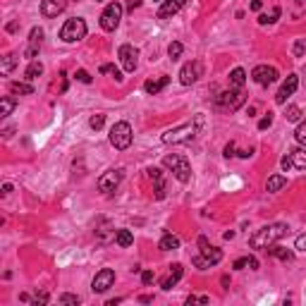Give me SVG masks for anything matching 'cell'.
<instances>
[{"label":"cell","instance_id":"obj_37","mask_svg":"<svg viewBox=\"0 0 306 306\" xmlns=\"http://www.w3.org/2000/svg\"><path fill=\"white\" fill-rule=\"evenodd\" d=\"M103 124H106V115H93L91 120H89V127H91V129H96V132H98Z\"/></svg>","mask_w":306,"mask_h":306},{"label":"cell","instance_id":"obj_10","mask_svg":"<svg viewBox=\"0 0 306 306\" xmlns=\"http://www.w3.org/2000/svg\"><path fill=\"white\" fill-rule=\"evenodd\" d=\"M113 282H115V270H113V268H103V270L96 273V278H93V282H91V290L96 294H103L113 287Z\"/></svg>","mask_w":306,"mask_h":306},{"label":"cell","instance_id":"obj_45","mask_svg":"<svg viewBox=\"0 0 306 306\" xmlns=\"http://www.w3.org/2000/svg\"><path fill=\"white\" fill-rule=\"evenodd\" d=\"M34 304H36V306H39V304H48V294H46V292L36 294V299H34Z\"/></svg>","mask_w":306,"mask_h":306},{"label":"cell","instance_id":"obj_31","mask_svg":"<svg viewBox=\"0 0 306 306\" xmlns=\"http://www.w3.org/2000/svg\"><path fill=\"white\" fill-rule=\"evenodd\" d=\"M24 74H27V79H29V81L36 79V77H41V74H43V65H41V62H36V60H31Z\"/></svg>","mask_w":306,"mask_h":306},{"label":"cell","instance_id":"obj_8","mask_svg":"<svg viewBox=\"0 0 306 306\" xmlns=\"http://www.w3.org/2000/svg\"><path fill=\"white\" fill-rule=\"evenodd\" d=\"M244 101H246V93H244V89H230V91H225V93H220V96H218V106L225 108V110H237Z\"/></svg>","mask_w":306,"mask_h":306},{"label":"cell","instance_id":"obj_36","mask_svg":"<svg viewBox=\"0 0 306 306\" xmlns=\"http://www.w3.org/2000/svg\"><path fill=\"white\" fill-rule=\"evenodd\" d=\"M292 53H294V58H304V53H306V39H297Z\"/></svg>","mask_w":306,"mask_h":306},{"label":"cell","instance_id":"obj_25","mask_svg":"<svg viewBox=\"0 0 306 306\" xmlns=\"http://www.w3.org/2000/svg\"><path fill=\"white\" fill-rule=\"evenodd\" d=\"M285 184H287V177H282V175H273V177H268L266 189L270 191V194H275V191H280Z\"/></svg>","mask_w":306,"mask_h":306},{"label":"cell","instance_id":"obj_27","mask_svg":"<svg viewBox=\"0 0 306 306\" xmlns=\"http://www.w3.org/2000/svg\"><path fill=\"white\" fill-rule=\"evenodd\" d=\"M115 242H118L120 246H132L134 235L129 232V230H118V232H115Z\"/></svg>","mask_w":306,"mask_h":306},{"label":"cell","instance_id":"obj_29","mask_svg":"<svg viewBox=\"0 0 306 306\" xmlns=\"http://www.w3.org/2000/svg\"><path fill=\"white\" fill-rule=\"evenodd\" d=\"M280 12H282L280 7H273V10H270V14H258V24H261V27H266V24H273V22H278Z\"/></svg>","mask_w":306,"mask_h":306},{"label":"cell","instance_id":"obj_52","mask_svg":"<svg viewBox=\"0 0 306 306\" xmlns=\"http://www.w3.org/2000/svg\"><path fill=\"white\" fill-rule=\"evenodd\" d=\"M139 302H141V304H151V302H153V297L144 294V297H139Z\"/></svg>","mask_w":306,"mask_h":306},{"label":"cell","instance_id":"obj_51","mask_svg":"<svg viewBox=\"0 0 306 306\" xmlns=\"http://www.w3.org/2000/svg\"><path fill=\"white\" fill-rule=\"evenodd\" d=\"M249 268H251V270H258V261H256L253 256H249Z\"/></svg>","mask_w":306,"mask_h":306},{"label":"cell","instance_id":"obj_53","mask_svg":"<svg viewBox=\"0 0 306 306\" xmlns=\"http://www.w3.org/2000/svg\"><path fill=\"white\" fill-rule=\"evenodd\" d=\"M7 31H17V22H10V24H7Z\"/></svg>","mask_w":306,"mask_h":306},{"label":"cell","instance_id":"obj_50","mask_svg":"<svg viewBox=\"0 0 306 306\" xmlns=\"http://www.w3.org/2000/svg\"><path fill=\"white\" fill-rule=\"evenodd\" d=\"M10 191H12V184H10V182H5V184H2V196H7Z\"/></svg>","mask_w":306,"mask_h":306},{"label":"cell","instance_id":"obj_22","mask_svg":"<svg viewBox=\"0 0 306 306\" xmlns=\"http://www.w3.org/2000/svg\"><path fill=\"white\" fill-rule=\"evenodd\" d=\"M158 249L160 251H173V249H180V237L173 235V232H165L158 242Z\"/></svg>","mask_w":306,"mask_h":306},{"label":"cell","instance_id":"obj_49","mask_svg":"<svg viewBox=\"0 0 306 306\" xmlns=\"http://www.w3.org/2000/svg\"><path fill=\"white\" fill-rule=\"evenodd\" d=\"M139 5H141V0H129V5H127V10H136V7H139Z\"/></svg>","mask_w":306,"mask_h":306},{"label":"cell","instance_id":"obj_44","mask_svg":"<svg viewBox=\"0 0 306 306\" xmlns=\"http://www.w3.org/2000/svg\"><path fill=\"white\" fill-rule=\"evenodd\" d=\"M153 278H156V275H153L151 270H144V273H141V282H144V285H151V282H153Z\"/></svg>","mask_w":306,"mask_h":306},{"label":"cell","instance_id":"obj_20","mask_svg":"<svg viewBox=\"0 0 306 306\" xmlns=\"http://www.w3.org/2000/svg\"><path fill=\"white\" fill-rule=\"evenodd\" d=\"M287 158L292 163V170H306V148H292L287 153Z\"/></svg>","mask_w":306,"mask_h":306},{"label":"cell","instance_id":"obj_24","mask_svg":"<svg viewBox=\"0 0 306 306\" xmlns=\"http://www.w3.org/2000/svg\"><path fill=\"white\" fill-rule=\"evenodd\" d=\"M266 251L270 253V256L280 258V261H285V263H287V261H292V258H294V253L290 251V249H285V246H278V244H270V246H268Z\"/></svg>","mask_w":306,"mask_h":306},{"label":"cell","instance_id":"obj_28","mask_svg":"<svg viewBox=\"0 0 306 306\" xmlns=\"http://www.w3.org/2000/svg\"><path fill=\"white\" fill-rule=\"evenodd\" d=\"M14 65H17L14 53H7L5 58H2V62H0V72H2V74H10V72L14 69Z\"/></svg>","mask_w":306,"mask_h":306},{"label":"cell","instance_id":"obj_33","mask_svg":"<svg viewBox=\"0 0 306 306\" xmlns=\"http://www.w3.org/2000/svg\"><path fill=\"white\" fill-rule=\"evenodd\" d=\"M182 51H184V46H182L180 41H173V43L168 46V55H170V60H180Z\"/></svg>","mask_w":306,"mask_h":306},{"label":"cell","instance_id":"obj_5","mask_svg":"<svg viewBox=\"0 0 306 306\" xmlns=\"http://www.w3.org/2000/svg\"><path fill=\"white\" fill-rule=\"evenodd\" d=\"M86 31H89L86 22H84L81 17H72V19H67L65 24H62V29H60V39L65 41V43H77V41H81L86 36Z\"/></svg>","mask_w":306,"mask_h":306},{"label":"cell","instance_id":"obj_21","mask_svg":"<svg viewBox=\"0 0 306 306\" xmlns=\"http://www.w3.org/2000/svg\"><path fill=\"white\" fill-rule=\"evenodd\" d=\"M168 84H170V77H165V74H163V77H158V79H148L146 84H144V91L151 93V96H156V93H160L165 86H168Z\"/></svg>","mask_w":306,"mask_h":306},{"label":"cell","instance_id":"obj_32","mask_svg":"<svg viewBox=\"0 0 306 306\" xmlns=\"http://www.w3.org/2000/svg\"><path fill=\"white\" fill-rule=\"evenodd\" d=\"M12 110H14V98H10V96L0 98V118H7Z\"/></svg>","mask_w":306,"mask_h":306},{"label":"cell","instance_id":"obj_23","mask_svg":"<svg viewBox=\"0 0 306 306\" xmlns=\"http://www.w3.org/2000/svg\"><path fill=\"white\" fill-rule=\"evenodd\" d=\"M244 81H246V72L242 67H235L230 72V89H244Z\"/></svg>","mask_w":306,"mask_h":306},{"label":"cell","instance_id":"obj_26","mask_svg":"<svg viewBox=\"0 0 306 306\" xmlns=\"http://www.w3.org/2000/svg\"><path fill=\"white\" fill-rule=\"evenodd\" d=\"M10 91H12L14 96H31V93H34V86H31V84H22V81H12V84H10Z\"/></svg>","mask_w":306,"mask_h":306},{"label":"cell","instance_id":"obj_4","mask_svg":"<svg viewBox=\"0 0 306 306\" xmlns=\"http://www.w3.org/2000/svg\"><path fill=\"white\" fill-rule=\"evenodd\" d=\"M163 165H165L168 170H173L177 182H182V184H189V182H191V165H189V160H186L184 156H177V153L165 156V158H163Z\"/></svg>","mask_w":306,"mask_h":306},{"label":"cell","instance_id":"obj_3","mask_svg":"<svg viewBox=\"0 0 306 306\" xmlns=\"http://www.w3.org/2000/svg\"><path fill=\"white\" fill-rule=\"evenodd\" d=\"M220 258H223V251L218 246H211V242L206 237H199V253L191 256V263L196 268H201V270H206V268L220 263Z\"/></svg>","mask_w":306,"mask_h":306},{"label":"cell","instance_id":"obj_35","mask_svg":"<svg viewBox=\"0 0 306 306\" xmlns=\"http://www.w3.org/2000/svg\"><path fill=\"white\" fill-rule=\"evenodd\" d=\"M285 118H287V122H299V120H302V110H299L297 106H290V108H287V115H285Z\"/></svg>","mask_w":306,"mask_h":306},{"label":"cell","instance_id":"obj_19","mask_svg":"<svg viewBox=\"0 0 306 306\" xmlns=\"http://www.w3.org/2000/svg\"><path fill=\"white\" fill-rule=\"evenodd\" d=\"M148 177L156 184V199H165V177H163V170L160 168H148Z\"/></svg>","mask_w":306,"mask_h":306},{"label":"cell","instance_id":"obj_1","mask_svg":"<svg viewBox=\"0 0 306 306\" xmlns=\"http://www.w3.org/2000/svg\"><path fill=\"white\" fill-rule=\"evenodd\" d=\"M201 127H203V115H196V120L194 122H184V124H180V127H175V129H168V132L160 136V141L163 144H186V141H194L196 136H199Z\"/></svg>","mask_w":306,"mask_h":306},{"label":"cell","instance_id":"obj_14","mask_svg":"<svg viewBox=\"0 0 306 306\" xmlns=\"http://www.w3.org/2000/svg\"><path fill=\"white\" fill-rule=\"evenodd\" d=\"M297 86H299V77H297V74H290L287 79L282 81L278 96H275V103H278V106H285V103H287V98L297 91Z\"/></svg>","mask_w":306,"mask_h":306},{"label":"cell","instance_id":"obj_34","mask_svg":"<svg viewBox=\"0 0 306 306\" xmlns=\"http://www.w3.org/2000/svg\"><path fill=\"white\" fill-rule=\"evenodd\" d=\"M294 136H297V141H299V144L306 148V120H304V122H299V127H297Z\"/></svg>","mask_w":306,"mask_h":306},{"label":"cell","instance_id":"obj_38","mask_svg":"<svg viewBox=\"0 0 306 306\" xmlns=\"http://www.w3.org/2000/svg\"><path fill=\"white\" fill-rule=\"evenodd\" d=\"M81 299L77 297V294H60V304H72V306H77Z\"/></svg>","mask_w":306,"mask_h":306},{"label":"cell","instance_id":"obj_41","mask_svg":"<svg viewBox=\"0 0 306 306\" xmlns=\"http://www.w3.org/2000/svg\"><path fill=\"white\" fill-rule=\"evenodd\" d=\"M235 270H244V268H249V256H244V258H237L235 263H232Z\"/></svg>","mask_w":306,"mask_h":306},{"label":"cell","instance_id":"obj_30","mask_svg":"<svg viewBox=\"0 0 306 306\" xmlns=\"http://www.w3.org/2000/svg\"><path fill=\"white\" fill-rule=\"evenodd\" d=\"M98 72H101V74H110V77H113V79L118 81V84H120V81L124 79V77H122V72H120V69H118V67H115V65H108V62H106V65H101V69H98Z\"/></svg>","mask_w":306,"mask_h":306},{"label":"cell","instance_id":"obj_12","mask_svg":"<svg viewBox=\"0 0 306 306\" xmlns=\"http://www.w3.org/2000/svg\"><path fill=\"white\" fill-rule=\"evenodd\" d=\"M118 55H120V62H122V67H124V72H134V69H136V58H139V51H136L134 46H129V43L120 46Z\"/></svg>","mask_w":306,"mask_h":306},{"label":"cell","instance_id":"obj_11","mask_svg":"<svg viewBox=\"0 0 306 306\" xmlns=\"http://www.w3.org/2000/svg\"><path fill=\"white\" fill-rule=\"evenodd\" d=\"M122 168H115V170H108L106 175H101L98 177V189L101 191H106V194H110V191H115V186L120 184V180H122Z\"/></svg>","mask_w":306,"mask_h":306},{"label":"cell","instance_id":"obj_13","mask_svg":"<svg viewBox=\"0 0 306 306\" xmlns=\"http://www.w3.org/2000/svg\"><path fill=\"white\" fill-rule=\"evenodd\" d=\"M201 72H203V67H201L199 60H194V62H186L182 69H180V81L184 84V86H191L194 81L201 77Z\"/></svg>","mask_w":306,"mask_h":306},{"label":"cell","instance_id":"obj_7","mask_svg":"<svg viewBox=\"0 0 306 306\" xmlns=\"http://www.w3.org/2000/svg\"><path fill=\"white\" fill-rule=\"evenodd\" d=\"M122 12H124V7H122L118 0L110 2L106 10H103V14H101V29H103V31H115L122 19Z\"/></svg>","mask_w":306,"mask_h":306},{"label":"cell","instance_id":"obj_48","mask_svg":"<svg viewBox=\"0 0 306 306\" xmlns=\"http://www.w3.org/2000/svg\"><path fill=\"white\" fill-rule=\"evenodd\" d=\"M261 7H263V2H261V0H251V10H253V12H261Z\"/></svg>","mask_w":306,"mask_h":306},{"label":"cell","instance_id":"obj_15","mask_svg":"<svg viewBox=\"0 0 306 306\" xmlns=\"http://www.w3.org/2000/svg\"><path fill=\"white\" fill-rule=\"evenodd\" d=\"M41 43H43V29L34 27V29H31V34H29V46H27V51H24V58L34 60V58L39 55Z\"/></svg>","mask_w":306,"mask_h":306},{"label":"cell","instance_id":"obj_46","mask_svg":"<svg viewBox=\"0 0 306 306\" xmlns=\"http://www.w3.org/2000/svg\"><path fill=\"white\" fill-rule=\"evenodd\" d=\"M280 165H282V170H285V173H290V170H292V163H290V158H287V156L280 160Z\"/></svg>","mask_w":306,"mask_h":306},{"label":"cell","instance_id":"obj_47","mask_svg":"<svg viewBox=\"0 0 306 306\" xmlns=\"http://www.w3.org/2000/svg\"><path fill=\"white\" fill-rule=\"evenodd\" d=\"M235 148H237V146H235V141H230V144H227V146H225V158H230V156H235Z\"/></svg>","mask_w":306,"mask_h":306},{"label":"cell","instance_id":"obj_17","mask_svg":"<svg viewBox=\"0 0 306 306\" xmlns=\"http://www.w3.org/2000/svg\"><path fill=\"white\" fill-rule=\"evenodd\" d=\"M67 7V0H41V14L43 17H58Z\"/></svg>","mask_w":306,"mask_h":306},{"label":"cell","instance_id":"obj_54","mask_svg":"<svg viewBox=\"0 0 306 306\" xmlns=\"http://www.w3.org/2000/svg\"><path fill=\"white\" fill-rule=\"evenodd\" d=\"M96 2H103V0H96Z\"/></svg>","mask_w":306,"mask_h":306},{"label":"cell","instance_id":"obj_42","mask_svg":"<svg viewBox=\"0 0 306 306\" xmlns=\"http://www.w3.org/2000/svg\"><path fill=\"white\" fill-rule=\"evenodd\" d=\"M270 124H273V113H268L266 118H263V120L258 122V129H261V132H263V129H268V127H270Z\"/></svg>","mask_w":306,"mask_h":306},{"label":"cell","instance_id":"obj_18","mask_svg":"<svg viewBox=\"0 0 306 306\" xmlns=\"http://www.w3.org/2000/svg\"><path fill=\"white\" fill-rule=\"evenodd\" d=\"M182 275H184V268H182V263H173V266H170V273H168V278L160 282V287H163L165 292H168V290H173L175 285L182 280Z\"/></svg>","mask_w":306,"mask_h":306},{"label":"cell","instance_id":"obj_6","mask_svg":"<svg viewBox=\"0 0 306 306\" xmlns=\"http://www.w3.org/2000/svg\"><path fill=\"white\" fill-rule=\"evenodd\" d=\"M132 127H129V122H115L113 127H110V144L118 148V151H124V148L132 146Z\"/></svg>","mask_w":306,"mask_h":306},{"label":"cell","instance_id":"obj_16","mask_svg":"<svg viewBox=\"0 0 306 306\" xmlns=\"http://www.w3.org/2000/svg\"><path fill=\"white\" fill-rule=\"evenodd\" d=\"M189 0H163V5L158 7V19H170L173 14H177L184 7Z\"/></svg>","mask_w":306,"mask_h":306},{"label":"cell","instance_id":"obj_43","mask_svg":"<svg viewBox=\"0 0 306 306\" xmlns=\"http://www.w3.org/2000/svg\"><path fill=\"white\" fill-rule=\"evenodd\" d=\"M294 246H297L299 251H306V232H304V235H299V237H297Z\"/></svg>","mask_w":306,"mask_h":306},{"label":"cell","instance_id":"obj_9","mask_svg":"<svg viewBox=\"0 0 306 306\" xmlns=\"http://www.w3.org/2000/svg\"><path fill=\"white\" fill-rule=\"evenodd\" d=\"M278 69L275 67H268V65H258L251 69V79L258 84V86H270L278 81Z\"/></svg>","mask_w":306,"mask_h":306},{"label":"cell","instance_id":"obj_39","mask_svg":"<svg viewBox=\"0 0 306 306\" xmlns=\"http://www.w3.org/2000/svg\"><path fill=\"white\" fill-rule=\"evenodd\" d=\"M74 79L81 81V84H91V74H89L86 69H77V72H74Z\"/></svg>","mask_w":306,"mask_h":306},{"label":"cell","instance_id":"obj_2","mask_svg":"<svg viewBox=\"0 0 306 306\" xmlns=\"http://www.w3.org/2000/svg\"><path fill=\"white\" fill-rule=\"evenodd\" d=\"M287 230H290V227L285 225V223H273V225L261 227V230H256L251 237H249V246L266 251L270 244H275L278 240H282V237L287 235Z\"/></svg>","mask_w":306,"mask_h":306},{"label":"cell","instance_id":"obj_40","mask_svg":"<svg viewBox=\"0 0 306 306\" xmlns=\"http://www.w3.org/2000/svg\"><path fill=\"white\" fill-rule=\"evenodd\" d=\"M208 302H211V299H208L206 294H201V297H196V294H191V297L186 299V304H189V306H191V304H208Z\"/></svg>","mask_w":306,"mask_h":306}]
</instances>
